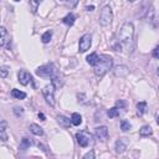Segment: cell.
Instances as JSON below:
<instances>
[{
	"instance_id": "6da1fadb",
	"label": "cell",
	"mask_w": 159,
	"mask_h": 159,
	"mask_svg": "<svg viewBox=\"0 0 159 159\" xmlns=\"http://www.w3.org/2000/svg\"><path fill=\"white\" fill-rule=\"evenodd\" d=\"M133 36L134 27L132 22H124L117 34V43L114 45L116 51L125 50L127 52H132L133 50Z\"/></svg>"
},
{
	"instance_id": "7a4b0ae2",
	"label": "cell",
	"mask_w": 159,
	"mask_h": 159,
	"mask_svg": "<svg viewBox=\"0 0 159 159\" xmlns=\"http://www.w3.org/2000/svg\"><path fill=\"white\" fill-rule=\"evenodd\" d=\"M112 65H113V60L111 56H108V55L98 56V61L93 66L94 67V75L98 77H103L112 68Z\"/></svg>"
},
{
	"instance_id": "3957f363",
	"label": "cell",
	"mask_w": 159,
	"mask_h": 159,
	"mask_svg": "<svg viewBox=\"0 0 159 159\" xmlns=\"http://www.w3.org/2000/svg\"><path fill=\"white\" fill-rule=\"evenodd\" d=\"M113 20V12H112V7L109 5H106L102 7L101 12H99V24L103 26H107L112 22Z\"/></svg>"
},
{
	"instance_id": "277c9868",
	"label": "cell",
	"mask_w": 159,
	"mask_h": 159,
	"mask_svg": "<svg viewBox=\"0 0 159 159\" xmlns=\"http://www.w3.org/2000/svg\"><path fill=\"white\" fill-rule=\"evenodd\" d=\"M76 139H77V143L82 147V148H86L88 147L89 144L93 143V137L91 133L86 132V130H81V132H77L76 133Z\"/></svg>"
},
{
	"instance_id": "5b68a950",
	"label": "cell",
	"mask_w": 159,
	"mask_h": 159,
	"mask_svg": "<svg viewBox=\"0 0 159 159\" xmlns=\"http://www.w3.org/2000/svg\"><path fill=\"white\" fill-rule=\"evenodd\" d=\"M53 72H55V65L53 63L40 66L36 70V75L40 76V77H42V78H50V77H52Z\"/></svg>"
},
{
	"instance_id": "8992f818",
	"label": "cell",
	"mask_w": 159,
	"mask_h": 159,
	"mask_svg": "<svg viewBox=\"0 0 159 159\" xmlns=\"http://www.w3.org/2000/svg\"><path fill=\"white\" fill-rule=\"evenodd\" d=\"M42 94H43L46 102L51 107H53L55 106V87H53L52 83H50V84H47L42 88Z\"/></svg>"
},
{
	"instance_id": "52a82bcc",
	"label": "cell",
	"mask_w": 159,
	"mask_h": 159,
	"mask_svg": "<svg viewBox=\"0 0 159 159\" xmlns=\"http://www.w3.org/2000/svg\"><path fill=\"white\" fill-rule=\"evenodd\" d=\"M91 43H92V37H91V35H89V34L83 35V36L80 39V42H78V50H80V52H86L87 50H89Z\"/></svg>"
},
{
	"instance_id": "ba28073f",
	"label": "cell",
	"mask_w": 159,
	"mask_h": 159,
	"mask_svg": "<svg viewBox=\"0 0 159 159\" xmlns=\"http://www.w3.org/2000/svg\"><path fill=\"white\" fill-rule=\"evenodd\" d=\"M94 134H96L97 139H99L101 142H104V140L108 138V128H107L106 125L97 127L96 130H94Z\"/></svg>"
},
{
	"instance_id": "9c48e42d",
	"label": "cell",
	"mask_w": 159,
	"mask_h": 159,
	"mask_svg": "<svg viewBox=\"0 0 159 159\" xmlns=\"http://www.w3.org/2000/svg\"><path fill=\"white\" fill-rule=\"evenodd\" d=\"M17 78H19V82H20L22 86H26V84L31 81V75H30L26 70H20L19 73H17Z\"/></svg>"
},
{
	"instance_id": "30bf717a",
	"label": "cell",
	"mask_w": 159,
	"mask_h": 159,
	"mask_svg": "<svg viewBox=\"0 0 159 159\" xmlns=\"http://www.w3.org/2000/svg\"><path fill=\"white\" fill-rule=\"evenodd\" d=\"M0 139L2 142H6L9 139V137H7V122L6 120L0 122Z\"/></svg>"
},
{
	"instance_id": "8fae6325",
	"label": "cell",
	"mask_w": 159,
	"mask_h": 159,
	"mask_svg": "<svg viewBox=\"0 0 159 159\" xmlns=\"http://www.w3.org/2000/svg\"><path fill=\"white\" fill-rule=\"evenodd\" d=\"M32 144H34V140H32L31 138L24 137V138L21 139V142H20V147H19V149H20V150H26V149H29Z\"/></svg>"
},
{
	"instance_id": "7c38bea8",
	"label": "cell",
	"mask_w": 159,
	"mask_h": 159,
	"mask_svg": "<svg viewBox=\"0 0 159 159\" xmlns=\"http://www.w3.org/2000/svg\"><path fill=\"white\" fill-rule=\"evenodd\" d=\"M125 149H127V142L124 139H118L116 142V152L123 153V152H125Z\"/></svg>"
},
{
	"instance_id": "4fadbf2b",
	"label": "cell",
	"mask_w": 159,
	"mask_h": 159,
	"mask_svg": "<svg viewBox=\"0 0 159 159\" xmlns=\"http://www.w3.org/2000/svg\"><path fill=\"white\" fill-rule=\"evenodd\" d=\"M57 123L62 128H68L70 124H71V120L67 117H65V116H57Z\"/></svg>"
},
{
	"instance_id": "5bb4252c",
	"label": "cell",
	"mask_w": 159,
	"mask_h": 159,
	"mask_svg": "<svg viewBox=\"0 0 159 159\" xmlns=\"http://www.w3.org/2000/svg\"><path fill=\"white\" fill-rule=\"evenodd\" d=\"M7 42V30L4 26H0V46Z\"/></svg>"
},
{
	"instance_id": "9a60e30c",
	"label": "cell",
	"mask_w": 159,
	"mask_h": 159,
	"mask_svg": "<svg viewBox=\"0 0 159 159\" xmlns=\"http://www.w3.org/2000/svg\"><path fill=\"white\" fill-rule=\"evenodd\" d=\"M75 20H76V16H75L72 12H70V14H67V15L62 19V22L66 24V25H68V26H72V25L75 24Z\"/></svg>"
},
{
	"instance_id": "2e32d148",
	"label": "cell",
	"mask_w": 159,
	"mask_h": 159,
	"mask_svg": "<svg viewBox=\"0 0 159 159\" xmlns=\"http://www.w3.org/2000/svg\"><path fill=\"white\" fill-rule=\"evenodd\" d=\"M127 73H128V67L127 66H117L116 70H114V75L119 76V77H123Z\"/></svg>"
},
{
	"instance_id": "e0dca14e",
	"label": "cell",
	"mask_w": 159,
	"mask_h": 159,
	"mask_svg": "<svg viewBox=\"0 0 159 159\" xmlns=\"http://www.w3.org/2000/svg\"><path fill=\"white\" fill-rule=\"evenodd\" d=\"M147 108H148L147 102H144V101L139 102V103L137 104V114H138V116H143V114L147 112Z\"/></svg>"
},
{
	"instance_id": "ac0fdd59",
	"label": "cell",
	"mask_w": 159,
	"mask_h": 159,
	"mask_svg": "<svg viewBox=\"0 0 159 159\" xmlns=\"http://www.w3.org/2000/svg\"><path fill=\"white\" fill-rule=\"evenodd\" d=\"M30 130H31V133L35 134V135H42V134H43L42 128H41L40 125L35 124V123H32V124L30 125Z\"/></svg>"
},
{
	"instance_id": "d6986e66",
	"label": "cell",
	"mask_w": 159,
	"mask_h": 159,
	"mask_svg": "<svg viewBox=\"0 0 159 159\" xmlns=\"http://www.w3.org/2000/svg\"><path fill=\"white\" fill-rule=\"evenodd\" d=\"M70 120H71V124H73V125H80V124L82 123V117H81L78 113H72Z\"/></svg>"
},
{
	"instance_id": "ffe728a7",
	"label": "cell",
	"mask_w": 159,
	"mask_h": 159,
	"mask_svg": "<svg viewBox=\"0 0 159 159\" xmlns=\"http://www.w3.org/2000/svg\"><path fill=\"white\" fill-rule=\"evenodd\" d=\"M139 134H140L142 137H149V135L153 134V130H152V128H150L149 125H143V127L140 128V130H139Z\"/></svg>"
},
{
	"instance_id": "44dd1931",
	"label": "cell",
	"mask_w": 159,
	"mask_h": 159,
	"mask_svg": "<svg viewBox=\"0 0 159 159\" xmlns=\"http://www.w3.org/2000/svg\"><path fill=\"white\" fill-rule=\"evenodd\" d=\"M87 62L91 65V66H94L96 63H97V61H98V55L96 53V52H92L91 55H88L87 56Z\"/></svg>"
},
{
	"instance_id": "7402d4cb",
	"label": "cell",
	"mask_w": 159,
	"mask_h": 159,
	"mask_svg": "<svg viewBox=\"0 0 159 159\" xmlns=\"http://www.w3.org/2000/svg\"><path fill=\"white\" fill-rule=\"evenodd\" d=\"M11 96H12L14 98H16V99H24V98L26 97V93L19 91V89H16V88H14V89L11 91Z\"/></svg>"
},
{
	"instance_id": "603a6c76",
	"label": "cell",
	"mask_w": 159,
	"mask_h": 159,
	"mask_svg": "<svg viewBox=\"0 0 159 159\" xmlns=\"http://www.w3.org/2000/svg\"><path fill=\"white\" fill-rule=\"evenodd\" d=\"M107 114H108V117H109V118L118 117V116H119V109H118L117 107H113V108H111V109L107 112Z\"/></svg>"
},
{
	"instance_id": "cb8c5ba5",
	"label": "cell",
	"mask_w": 159,
	"mask_h": 159,
	"mask_svg": "<svg viewBox=\"0 0 159 159\" xmlns=\"http://www.w3.org/2000/svg\"><path fill=\"white\" fill-rule=\"evenodd\" d=\"M132 128V125H130V123L128 122V120H125V119H122L120 120V129L123 130V132H127V130H129Z\"/></svg>"
},
{
	"instance_id": "d4e9b609",
	"label": "cell",
	"mask_w": 159,
	"mask_h": 159,
	"mask_svg": "<svg viewBox=\"0 0 159 159\" xmlns=\"http://www.w3.org/2000/svg\"><path fill=\"white\" fill-rule=\"evenodd\" d=\"M51 37H52V31H46V32L41 36V40H42L43 43H47V42H50Z\"/></svg>"
},
{
	"instance_id": "484cf974",
	"label": "cell",
	"mask_w": 159,
	"mask_h": 159,
	"mask_svg": "<svg viewBox=\"0 0 159 159\" xmlns=\"http://www.w3.org/2000/svg\"><path fill=\"white\" fill-rule=\"evenodd\" d=\"M41 1H42V0H30L32 12H36V11H37V7H39V5H40V2H41Z\"/></svg>"
},
{
	"instance_id": "4316f807",
	"label": "cell",
	"mask_w": 159,
	"mask_h": 159,
	"mask_svg": "<svg viewBox=\"0 0 159 159\" xmlns=\"http://www.w3.org/2000/svg\"><path fill=\"white\" fill-rule=\"evenodd\" d=\"M7 75H9V68L6 66H1L0 67V77L1 78H5Z\"/></svg>"
},
{
	"instance_id": "83f0119b",
	"label": "cell",
	"mask_w": 159,
	"mask_h": 159,
	"mask_svg": "<svg viewBox=\"0 0 159 159\" xmlns=\"http://www.w3.org/2000/svg\"><path fill=\"white\" fill-rule=\"evenodd\" d=\"M58 80H60L58 77H52L51 83L53 84V87H55V88H58V87H61V86H62V81H58Z\"/></svg>"
},
{
	"instance_id": "f1b7e54d",
	"label": "cell",
	"mask_w": 159,
	"mask_h": 159,
	"mask_svg": "<svg viewBox=\"0 0 159 159\" xmlns=\"http://www.w3.org/2000/svg\"><path fill=\"white\" fill-rule=\"evenodd\" d=\"M14 113H15L17 117H20V116H22L24 109H22V108H19V107H15V108H14Z\"/></svg>"
},
{
	"instance_id": "f546056e",
	"label": "cell",
	"mask_w": 159,
	"mask_h": 159,
	"mask_svg": "<svg viewBox=\"0 0 159 159\" xmlns=\"http://www.w3.org/2000/svg\"><path fill=\"white\" fill-rule=\"evenodd\" d=\"M153 57H154V58H158V57H159V47H158V46L153 50Z\"/></svg>"
},
{
	"instance_id": "4dcf8cb0",
	"label": "cell",
	"mask_w": 159,
	"mask_h": 159,
	"mask_svg": "<svg viewBox=\"0 0 159 159\" xmlns=\"http://www.w3.org/2000/svg\"><path fill=\"white\" fill-rule=\"evenodd\" d=\"M83 158H84V159H88V158H94V153H93V152H89V153L84 154V155H83Z\"/></svg>"
},
{
	"instance_id": "1f68e13d",
	"label": "cell",
	"mask_w": 159,
	"mask_h": 159,
	"mask_svg": "<svg viewBox=\"0 0 159 159\" xmlns=\"http://www.w3.org/2000/svg\"><path fill=\"white\" fill-rule=\"evenodd\" d=\"M70 1V5L73 7V6H76L77 5V2H78V0H68Z\"/></svg>"
},
{
	"instance_id": "d6a6232c",
	"label": "cell",
	"mask_w": 159,
	"mask_h": 159,
	"mask_svg": "<svg viewBox=\"0 0 159 159\" xmlns=\"http://www.w3.org/2000/svg\"><path fill=\"white\" fill-rule=\"evenodd\" d=\"M37 116H39V118H40L41 120H45V116H43V113H41V112H39V114H37Z\"/></svg>"
},
{
	"instance_id": "836d02e7",
	"label": "cell",
	"mask_w": 159,
	"mask_h": 159,
	"mask_svg": "<svg viewBox=\"0 0 159 159\" xmlns=\"http://www.w3.org/2000/svg\"><path fill=\"white\" fill-rule=\"evenodd\" d=\"M117 106H119V107H124V102L118 101V102H117Z\"/></svg>"
},
{
	"instance_id": "e575fe53",
	"label": "cell",
	"mask_w": 159,
	"mask_h": 159,
	"mask_svg": "<svg viewBox=\"0 0 159 159\" xmlns=\"http://www.w3.org/2000/svg\"><path fill=\"white\" fill-rule=\"evenodd\" d=\"M86 9H87V10H88V11H92V10H93V9H94V6H93V5H91V6H87V7H86Z\"/></svg>"
},
{
	"instance_id": "d590c367",
	"label": "cell",
	"mask_w": 159,
	"mask_h": 159,
	"mask_svg": "<svg viewBox=\"0 0 159 159\" xmlns=\"http://www.w3.org/2000/svg\"><path fill=\"white\" fill-rule=\"evenodd\" d=\"M129 1H130V2H134V1H135V0H129Z\"/></svg>"
},
{
	"instance_id": "8d00e7d4",
	"label": "cell",
	"mask_w": 159,
	"mask_h": 159,
	"mask_svg": "<svg viewBox=\"0 0 159 159\" xmlns=\"http://www.w3.org/2000/svg\"><path fill=\"white\" fill-rule=\"evenodd\" d=\"M14 1H16V2H17V1H20V0H14Z\"/></svg>"
}]
</instances>
